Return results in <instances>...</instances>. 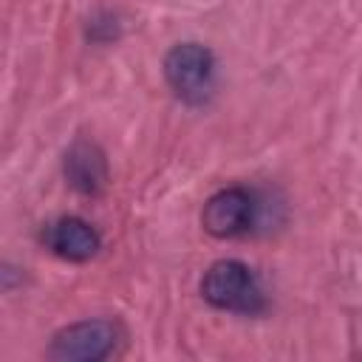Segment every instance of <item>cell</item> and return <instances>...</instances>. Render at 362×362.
Returning a JSON list of instances; mask_svg holds the SVG:
<instances>
[{
  "label": "cell",
  "instance_id": "6da1fadb",
  "mask_svg": "<svg viewBox=\"0 0 362 362\" xmlns=\"http://www.w3.org/2000/svg\"><path fill=\"white\" fill-rule=\"evenodd\" d=\"M201 294L209 305L235 314H257L263 308V288L255 272L240 260H218L204 272Z\"/></svg>",
  "mask_w": 362,
  "mask_h": 362
},
{
  "label": "cell",
  "instance_id": "7a4b0ae2",
  "mask_svg": "<svg viewBox=\"0 0 362 362\" xmlns=\"http://www.w3.org/2000/svg\"><path fill=\"white\" fill-rule=\"evenodd\" d=\"M164 79L173 93L187 105H204L215 85L212 51L198 42L173 45L164 57Z\"/></svg>",
  "mask_w": 362,
  "mask_h": 362
},
{
  "label": "cell",
  "instance_id": "3957f363",
  "mask_svg": "<svg viewBox=\"0 0 362 362\" xmlns=\"http://www.w3.org/2000/svg\"><path fill=\"white\" fill-rule=\"evenodd\" d=\"M119 328L110 320H82L54 334L48 354L62 362H99L113 354Z\"/></svg>",
  "mask_w": 362,
  "mask_h": 362
},
{
  "label": "cell",
  "instance_id": "277c9868",
  "mask_svg": "<svg viewBox=\"0 0 362 362\" xmlns=\"http://www.w3.org/2000/svg\"><path fill=\"white\" fill-rule=\"evenodd\" d=\"M255 212H257V204L249 189L226 187L204 204L201 223L212 238H238L249 232V226L255 223Z\"/></svg>",
  "mask_w": 362,
  "mask_h": 362
},
{
  "label": "cell",
  "instance_id": "5b68a950",
  "mask_svg": "<svg viewBox=\"0 0 362 362\" xmlns=\"http://www.w3.org/2000/svg\"><path fill=\"white\" fill-rule=\"evenodd\" d=\"M42 238H45V246H48L57 257L74 260V263L90 260V257L99 252V246H102L99 232H96L88 221L74 218V215L48 223Z\"/></svg>",
  "mask_w": 362,
  "mask_h": 362
},
{
  "label": "cell",
  "instance_id": "8992f818",
  "mask_svg": "<svg viewBox=\"0 0 362 362\" xmlns=\"http://www.w3.org/2000/svg\"><path fill=\"white\" fill-rule=\"evenodd\" d=\"M65 175L74 189H79L85 195L99 192L107 181V164H105L102 150L90 141H76L65 153Z\"/></svg>",
  "mask_w": 362,
  "mask_h": 362
}]
</instances>
